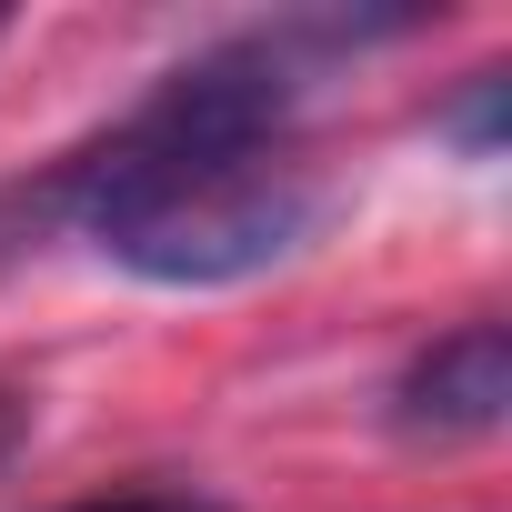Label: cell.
I'll return each mask as SVG.
<instances>
[{"label": "cell", "mask_w": 512, "mask_h": 512, "mask_svg": "<svg viewBox=\"0 0 512 512\" xmlns=\"http://www.w3.org/2000/svg\"><path fill=\"white\" fill-rule=\"evenodd\" d=\"M292 61L272 41H231L171 71L71 181L81 231L141 282H251L312 231V181L292 171Z\"/></svg>", "instance_id": "cell-1"}, {"label": "cell", "mask_w": 512, "mask_h": 512, "mask_svg": "<svg viewBox=\"0 0 512 512\" xmlns=\"http://www.w3.org/2000/svg\"><path fill=\"white\" fill-rule=\"evenodd\" d=\"M502 412H512V332L502 322L442 332L392 392V422L412 442H482V432H502Z\"/></svg>", "instance_id": "cell-2"}, {"label": "cell", "mask_w": 512, "mask_h": 512, "mask_svg": "<svg viewBox=\"0 0 512 512\" xmlns=\"http://www.w3.org/2000/svg\"><path fill=\"white\" fill-rule=\"evenodd\" d=\"M71 512H211L191 492H111V502H71Z\"/></svg>", "instance_id": "cell-3"}, {"label": "cell", "mask_w": 512, "mask_h": 512, "mask_svg": "<svg viewBox=\"0 0 512 512\" xmlns=\"http://www.w3.org/2000/svg\"><path fill=\"white\" fill-rule=\"evenodd\" d=\"M21 432H31V402H21V392H0V462L21 452Z\"/></svg>", "instance_id": "cell-4"}]
</instances>
